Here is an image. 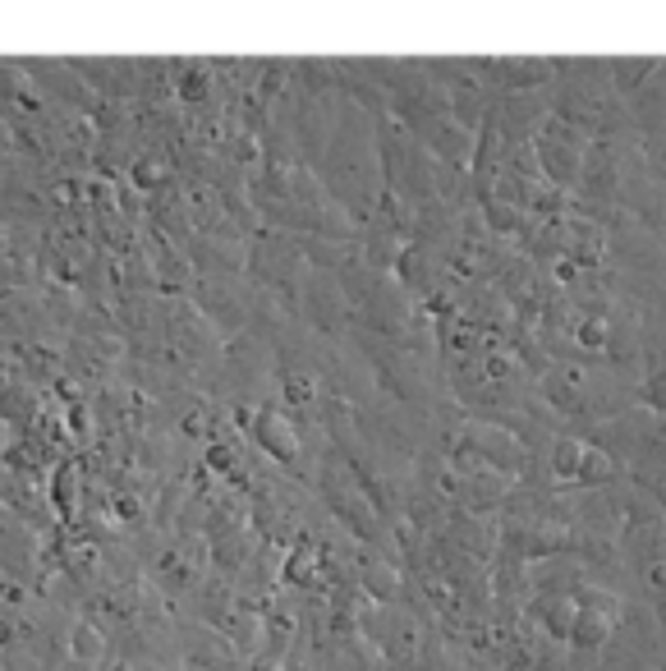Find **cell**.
<instances>
[{
  "mask_svg": "<svg viewBox=\"0 0 666 671\" xmlns=\"http://www.w3.org/2000/svg\"><path fill=\"white\" fill-rule=\"evenodd\" d=\"M584 455H588V437H556L552 455H547V474H552L556 483H579Z\"/></svg>",
  "mask_w": 666,
  "mask_h": 671,
  "instance_id": "obj_7",
  "label": "cell"
},
{
  "mask_svg": "<svg viewBox=\"0 0 666 671\" xmlns=\"http://www.w3.org/2000/svg\"><path fill=\"white\" fill-rule=\"evenodd\" d=\"M616 649L634 653V658L644 662H662L666 653V630L657 626V612L648 598H625L621 607V621H616Z\"/></svg>",
  "mask_w": 666,
  "mask_h": 671,
  "instance_id": "obj_2",
  "label": "cell"
},
{
  "mask_svg": "<svg viewBox=\"0 0 666 671\" xmlns=\"http://www.w3.org/2000/svg\"><path fill=\"white\" fill-rule=\"evenodd\" d=\"M657 671H666V653H662V662H657Z\"/></svg>",
  "mask_w": 666,
  "mask_h": 671,
  "instance_id": "obj_10",
  "label": "cell"
},
{
  "mask_svg": "<svg viewBox=\"0 0 666 671\" xmlns=\"http://www.w3.org/2000/svg\"><path fill=\"white\" fill-rule=\"evenodd\" d=\"M634 400H639V410L657 414V419H666V368H657V373H648L639 387H634Z\"/></svg>",
  "mask_w": 666,
  "mask_h": 671,
  "instance_id": "obj_8",
  "label": "cell"
},
{
  "mask_svg": "<svg viewBox=\"0 0 666 671\" xmlns=\"http://www.w3.org/2000/svg\"><path fill=\"white\" fill-rule=\"evenodd\" d=\"M616 478H621V460H616L611 451H602V446L588 442V455H584V469H579L575 488H584V492H611V488H616Z\"/></svg>",
  "mask_w": 666,
  "mask_h": 671,
  "instance_id": "obj_5",
  "label": "cell"
},
{
  "mask_svg": "<svg viewBox=\"0 0 666 671\" xmlns=\"http://www.w3.org/2000/svg\"><path fill=\"white\" fill-rule=\"evenodd\" d=\"M478 69H487L483 79L497 83L501 92H538L542 83L556 79V60H542V56H492V60H478Z\"/></svg>",
  "mask_w": 666,
  "mask_h": 671,
  "instance_id": "obj_4",
  "label": "cell"
},
{
  "mask_svg": "<svg viewBox=\"0 0 666 671\" xmlns=\"http://www.w3.org/2000/svg\"><path fill=\"white\" fill-rule=\"evenodd\" d=\"M483 221H487L492 235H529V226H533L529 212H524L520 203H510V198H501V194L483 198Z\"/></svg>",
  "mask_w": 666,
  "mask_h": 671,
  "instance_id": "obj_6",
  "label": "cell"
},
{
  "mask_svg": "<svg viewBox=\"0 0 666 671\" xmlns=\"http://www.w3.org/2000/svg\"><path fill=\"white\" fill-rule=\"evenodd\" d=\"M588 143L593 138L584 134V129L565 125V120H547V129H542L538 138H533V157H538V171L542 180L552 184V189H561V194H570V189H579V175H584V157H588Z\"/></svg>",
  "mask_w": 666,
  "mask_h": 671,
  "instance_id": "obj_1",
  "label": "cell"
},
{
  "mask_svg": "<svg viewBox=\"0 0 666 671\" xmlns=\"http://www.w3.org/2000/svg\"><path fill=\"white\" fill-rule=\"evenodd\" d=\"M639 161H644L648 180H653L657 189H666V134H648L644 148H639Z\"/></svg>",
  "mask_w": 666,
  "mask_h": 671,
  "instance_id": "obj_9",
  "label": "cell"
},
{
  "mask_svg": "<svg viewBox=\"0 0 666 671\" xmlns=\"http://www.w3.org/2000/svg\"><path fill=\"white\" fill-rule=\"evenodd\" d=\"M418 134H423V143H428V152L437 161H446V166H455V171H469V166H474L478 134L474 129H464L455 115H437V120H428V125H418Z\"/></svg>",
  "mask_w": 666,
  "mask_h": 671,
  "instance_id": "obj_3",
  "label": "cell"
}]
</instances>
